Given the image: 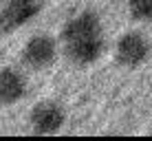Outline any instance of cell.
<instances>
[{
    "instance_id": "6da1fadb",
    "label": "cell",
    "mask_w": 152,
    "mask_h": 141,
    "mask_svg": "<svg viewBox=\"0 0 152 141\" xmlns=\"http://www.w3.org/2000/svg\"><path fill=\"white\" fill-rule=\"evenodd\" d=\"M60 44L66 60L75 66L95 64L106 51L102 15L95 9H84L75 13L60 31Z\"/></svg>"
},
{
    "instance_id": "7a4b0ae2",
    "label": "cell",
    "mask_w": 152,
    "mask_h": 141,
    "mask_svg": "<svg viewBox=\"0 0 152 141\" xmlns=\"http://www.w3.org/2000/svg\"><path fill=\"white\" fill-rule=\"evenodd\" d=\"M152 53V44L148 40V35L143 31H124L115 42V62L121 69L134 71L139 66H143L148 62V57Z\"/></svg>"
},
{
    "instance_id": "3957f363",
    "label": "cell",
    "mask_w": 152,
    "mask_h": 141,
    "mask_svg": "<svg viewBox=\"0 0 152 141\" xmlns=\"http://www.w3.org/2000/svg\"><path fill=\"white\" fill-rule=\"evenodd\" d=\"M57 40L49 33H35L22 46V64L29 71H46L57 60Z\"/></svg>"
},
{
    "instance_id": "277c9868",
    "label": "cell",
    "mask_w": 152,
    "mask_h": 141,
    "mask_svg": "<svg viewBox=\"0 0 152 141\" xmlns=\"http://www.w3.org/2000/svg\"><path fill=\"white\" fill-rule=\"evenodd\" d=\"M44 0H4L0 7V33H13L38 18Z\"/></svg>"
},
{
    "instance_id": "5b68a950",
    "label": "cell",
    "mask_w": 152,
    "mask_h": 141,
    "mask_svg": "<svg viewBox=\"0 0 152 141\" xmlns=\"http://www.w3.org/2000/svg\"><path fill=\"white\" fill-rule=\"evenodd\" d=\"M66 123V110L55 99H42L29 113V126L35 134H55Z\"/></svg>"
},
{
    "instance_id": "8992f818",
    "label": "cell",
    "mask_w": 152,
    "mask_h": 141,
    "mask_svg": "<svg viewBox=\"0 0 152 141\" xmlns=\"http://www.w3.org/2000/svg\"><path fill=\"white\" fill-rule=\"evenodd\" d=\"M27 95V77L13 66L0 69V106H13Z\"/></svg>"
},
{
    "instance_id": "52a82bcc",
    "label": "cell",
    "mask_w": 152,
    "mask_h": 141,
    "mask_svg": "<svg viewBox=\"0 0 152 141\" xmlns=\"http://www.w3.org/2000/svg\"><path fill=\"white\" fill-rule=\"evenodd\" d=\"M128 15L134 22L152 24V0H128Z\"/></svg>"
}]
</instances>
